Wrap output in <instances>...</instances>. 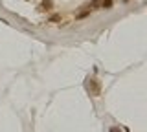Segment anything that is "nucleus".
I'll list each match as a JSON object with an SVG mask.
<instances>
[{"mask_svg": "<svg viewBox=\"0 0 147 132\" xmlns=\"http://www.w3.org/2000/svg\"><path fill=\"white\" fill-rule=\"evenodd\" d=\"M109 132H121V130H119V129H118V127H112V129H110Z\"/></svg>", "mask_w": 147, "mask_h": 132, "instance_id": "7ed1b4c3", "label": "nucleus"}, {"mask_svg": "<svg viewBox=\"0 0 147 132\" xmlns=\"http://www.w3.org/2000/svg\"><path fill=\"white\" fill-rule=\"evenodd\" d=\"M101 6H103V7H107V9H109V7L112 6V2H110V0H101Z\"/></svg>", "mask_w": 147, "mask_h": 132, "instance_id": "f257e3e1", "label": "nucleus"}, {"mask_svg": "<svg viewBox=\"0 0 147 132\" xmlns=\"http://www.w3.org/2000/svg\"><path fill=\"white\" fill-rule=\"evenodd\" d=\"M42 6H44V9H50V6H52V2H50V0H46V2L42 4Z\"/></svg>", "mask_w": 147, "mask_h": 132, "instance_id": "f03ea898", "label": "nucleus"}]
</instances>
